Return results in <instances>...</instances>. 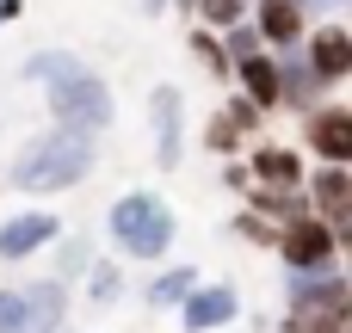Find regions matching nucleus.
I'll return each mask as SVG.
<instances>
[{
  "label": "nucleus",
  "mask_w": 352,
  "mask_h": 333,
  "mask_svg": "<svg viewBox=\"0 0 352 333\" xmlns=\"http://www.w3.org/2000/svg\"><path fill=\"white\" fill-rule=\"evenodd\" d=\"M87 266H93V241L62 229V235H56V272H50V278H62V284H80V272H87Z\"/></svg>",
  "instance_id": "nucleus-18"
},
{
  "label": "nucleus",
  "mask_w": 352,
  "mask_h": 333,
  "mask_svg": "<svg viewBox=\"0 0 352 333\" xmlns=\"http://www.w3.org/2000/svg\"><path fill=\"white\" fill-rule=\"evenodd\" d=\"M68 222H62V210H12L6 222H0V260L6 266H25V260H43L50 247H56V235H62Z\"/></svg>",
  "instance_id": "nucleus-7"
},
{
  "label": "nucleus",
  "mask_w": 352,
  "mask_h": 333,
  "mask_svg": "<svg viewBox=\"0 0 352 333\" xmlns=\"http://www.w3.org/2000/svg\"><path fill=\"white\" fill-rule=\"evenodd\" d=\"M99 167V136H80V130H62V124H43L37 136H25L6 161V185L25 192V198H62L74 185H87Z\"/></svg>",
  "instance_id": "nucleus-2"
},
{
  "label": "nucleus",
  "mask_w": 352,
  "mask_h": 333,
  "mask_svg": "<svg viewBox=\"0 0 352 333\" xmlns=\"http://www.w3.org/2000/svg\"><path fill=\"white\" fill-rule=\"evenodd\" d=\"M229 74H235L241 99H254L260 111H278V56H272V49H248V56H235Z\"/></svg>",
  "instance_id": "nucleus-13"
},
{
  "label": "nucleus",
  "mask_w": 352,
  "mask_h": 333,
  "mask_svg": "<svg viewBox=\"0 0 352 333\" xmlns=\"http://www.w3.org/2000/svg\"><path fill=\"white\" fill-rule=\"evenodd\" d=\"M241 19H248V0H198L192 6V25H204V31H229Z\"/></svg>",
  "instance_id": "nucleus-20"
},
{
  "label": "nucleus",
  "mask_w": 352,
  "mask_h": 333,
  "mask_svg": "<svg viewBox=\"0 0 352 333\" xmlns=\"http://www.w3.org/2000/svg\"><path fill=\"white\" fill-rule=\"evenodd\" d=\"M303 62L328 80V87H340V80H352V31L340 25V19H322V25H309L303 31Z\"/></svg>",
  "instance_id": "nucleus-10"
},
{
  "label": "nucleus",
  "mask_w": 352,
  "mask_h": 333,
  "mask_svg": "<svg viewBox=\"0 0 352 333\" xmlns=\"http://www.w3.org/2000/svg\"><path fill=\"white\" fill-rule=\"evenodd\" d=\"M297 6H303V12H340L346 0H297Z\"/></svg>",
  "instance_id": "nucleus-26"
},
{
  "label": "nucleus",
  "mask_w": 352,
  "mask_h": 333,
  "mask_svg": "<svg viewBox=\"0 0 352 333\" xmlns=\"http://www.w3.org/2000/svg\"><path fill=\"white\" fill-rule=\"evenodd\" d=\"M248 19H254V31H260V43H266L272 56L291 49V43H303V31H309V12H303L297 0H254Z\"/></svg>",
  "instance_id": "nucleus-12"
},
{
  "label": "nucleus",
  "mask_w": 352,
  "mask_h": 333,
  "mask_svg": "<svg viewBox=\"0 0 352 333\" xmlns=\"http://www.w3.org/2000/svg\"><path fill=\"white\" fill-rule=\"evenodd\" d=\"M223 185H235V192H248V185H254V179H248V161H235V154H229V167H223Z\"/></svg>",
  "instance_id": "nucleus-24"
},
{
  "label": "nucleus",
  "mask_w": 352,
  "mask_h": 333,
  "mask_svg": "<svg viewBox=\"0 0 352 333\" xmlns=\"http://www.w3.org/2000/svg\"><path fill=\"white\" fill-rule=\"evenodd\" d=\"M148 136H155V167H186V93L173 80L148 87Z\"/></svg>",
  "instance_id": "nucleus-6"
},
{
  "label": "nucleus",
  "mask_w": 352,
  "mask_h": 333,
  "mask_svg": "<svg viewBox=\"0 0 352 333\" xmlns=\"http://www.w3.org/2000/svg\"><path fill=\"white\" fill-rule=\"evenodd\" d=\"M167 6H179V12H186V19H192V6H198V0H167Z\"/></svg>",
  "instance_id": "nucleus-28"
},
{
  "label": "nucleus",
  "mask_w": 352,
  "mask_h": 333,
  "mask_svg": "<svg viewBox=\"0 0 352 333\" xmlns=\"http://www.w3.org/2000/svg\"><path fill=\"white\" fill-rule=\"evenodd\" d=\"M173 315H179V328H186V333H223V328L241 321V290H235L229 278H210V284L198 278V284L179 297Z\"/></svg>",
  "instance_id": "nucleus-5"
},
{
  "label": "nucleus",
  "mask_w": 352,
  "mask_h": 333,
  "mask_svg": "<svg viewBox=\"0 0 352 333\" xmlns=\"http://www.w3.org/2000/svg\"><path fill=\"white\" fill-rule=\"evenodd\" d=\"M0 333H25V290L0 284Z\"/></svg>",
  "instance_id": "nucleus-21"
},
{
  "label": "nucleus",
  "mask_w": 352,
  "mask_h": 333,
  "mask_svg": "<svg viewBox=\"0 0 352 333\" xmlns=\"http://www.w3.org/2000/svg\"><path fill=\"white\" fill-rule=\"evenodd\" d=\"M229 229H235L241 241H272V235H278V222H266L260 210H235V222H229Z\"/></svg>",
  "instance_id": "nucleus-22"
},
{
  "label": "nucleus",
  "mask_w": 352,
  "mask_h": 333,
  "mask_svg": "<svg viewBox=\"0 0 352 333\" xmlns=\"http://www.w3.org/2000/svg\"><path fill=\"white\" fill-rule=\"evenodd\" d=\"M198 284V266H186V260H161V266H148V284H142V303L148 309H179V297Z\"/></svg>",
  "instance_id": "nucleus-16"
},
{
  "label": "nucleus",
  "mask_w": 352,
  "mask_h": 333,
  "mask_svg": "<svg viewBox=\"0 0 352 333\" xmlns=\"http://www.w3.org/2000/svg\"><path fill=\"white\" fill-rule=\"evenodd\" d=\"M56 333H68V321H62V328H56Z\"/></svg>",
  "instance_id": "nucleus-29"
},
{
  "label": "nucleus",
  "mask_w": 352,
  "mask_h": 333,
  "mask_svg": "<svg viewBox=\"0 0 352 333\" xmlns=\"http://www.w3.org/2000/svg\"><path fill=\"white\" fill-rule=\"evenodd\" d=\"M105 241H111L124 260H136V266H161V260L173 253V241H179V216H173V204H167L161 192L130 185V192L105 210Z\"/></svg>",
  "instance_id": "nucleus-3"
},
{
  "label": "nucleus",
  "mask_w": 352,
  "mask_h": 333,
  "mask_svg": "<svg viewBox=\"0 0 352 333\" xmlns=\"http://www.w3.org/2000/svg\"><path fill=\"white\" fill-rule=\"evenodd\" d=\"M136 12H142V19H161V12H167V0H136Z\"/></svg>",
  "instance_id": "nucleus-27"
},
{
  "label": "nucleus",
  "mask_w": 352,
  "mask_h": 333,
  "mask_svg": "<svg viewBox=\"0 0 352 333\" xmlns=\"http://www.w3.org/2000/svg\"><path fill=\"white\" fill-rule=\"evenodd\" d=\"M303 154L297 148H285V142H254V154H248V179L254 185H278V192H291V185H303Z\"/></svg>",
  "instance_id": "nucleus-14"
},
{
  "label": "nucleus",
  "mask_w": 352,
  "mask_h": 333,
  "mask_svg": "<svg viewBox=\"0 0 352 333\" xmlns=\"http://www.w3.org/2000/svg\"><path fill=\"white\" fill-rule=\"evenodd\" d=\"M25 290V333H56L68 321V284L62 278H31Z\"/></svg>",
  "instance_id": "nucleus-15"
},
{
  "label": "nucleus",
  "mask_w": 352,
  "mask_h": 333,
  "mask_svg": "<svg viewBox=\"0 0 352 333\" xmlns=\"http://www.w3.org/2000/svg\"><path fill=\"white\" fill-rule=\"evenodd\" d=\"M248 6H254V0H248Z\"/></svg>",
  "instance_id": "nucleus-30"
},
{
  "label": "nucleus",
  "mask_w": 352,
  "mask_h": 333,
  "mask_svg": "<svg viewBox=\"0 0 352 333\" xmlns=\"http://www.w3.org/2000/svg\"><path fill=\"white\" fill-rule=\"evenodd\" d=\"M340 229H328L322 216H291V222H278V235H272V247H278V260H285V272H328V266H340Z\"/></svg>",
  "instance_id": "nucleus-4"
},
{
  "label": "nucleus",
  "mask_w": 352,
  "mask_h": 333,
  "mask_svg": "<svg viewBox=\"0 0 352 333\" xmlns=\"http://www.w3.org/2000/svg\"><path fill=\"white\" fill-rule=\"evenodd\" d=\"M328 93H334V87L303 62V49H297V43H291V49H278V105H285V111H297V117H303V111H316Z\"/></svg>",
  "instance_id": "nucleus-11"
},
{
  "label": "nucleus",
  "mask_w": 352,
  "mask_h": 333,
  "mask_svg": "<svg viewBox=\"0 0 352 333\" xmlns=\"http://www.w3.org/2000/svg\"><path fill=\"white\" fill-rule=\"evenodd\" d=\"M19 80H31V87L43 93V111H50V124H62V130L105 136V130L118 124V93H111V80H105L87 56H74V49H31V56L19 62Z\"/></svg>",
  "instance_id": "nucleus-1"
},
{
  "label": "nucleus",
  "mask_w": 352,
  "mask_h": 333,
  "mask_svg": "<svg viewBox=\"0 0 352 333\" xmlns=\"http://www.w3.org/2000/svg\"><path fill=\"white\" fill-rule=\"evenodd\" d=\"M192 56H198V68L204 74H217V80H229V49H223V37L217 31H204V25H192Z\"/></svg>",
  "instance_id": "nucleus-19"
},
{
  "label": "nucleus",
  "mask_w": 352,
  "mask_h": 333,
  "mask_svg": "<svg viewBox=\"0 0 352 333\" xmlns=\"http://www.w3.org/2000/svg\"><path fill=\"white\" fill-rule=\"evenodd\" d=\"M124 290H130L124 260H99V253H93V266L80 272V297H87V309H118Z\"/></svg>",
  "instance_id": "nucleus-17"
},
{
  "label": "nucleus",
  "mask_w": 352,
  "mask_h": 333,
  "mask_svg": "<svg viewBox=\"0 0 352 333\" xmlns=\"http://www.w3.org/2000/svg\"><path fill=\"white\" fill-rule=\"evenodd\" d=\"M303 142H309L316 161H340V167H352V105L322 99L316 111H303Z\"/></svg>",
  "instance_id": "nucleus-9"
},
{
  "label": "nucleus",
  "mask_w": 352,
  "mask_h": 333,
  "mask_svg": "<svg viewBox=\"0 0 352 333\" xmlns=\"http://www.w3.org/2000/svg\"><path fill=\"white\" fill-rule=\"evenodd\" d=\"M303 198H309V216H322L328 229H352V167L340 161H316L303 173Z\"/></svg>",
  "instance_id": "nucleus-8"
},
{
  "label": "nucleus",
  "mask_w": 352,
  "mask_h": 333,
  "mask_svg": "<svg viewBox=\"0 0 352 333\" xmlns=\"http://www.w3.org/2000/svg\"><path fill=\"white\" fill-rule=\"evenodd\" d=\"M19 12H25V0H0V31H6V25L19 19Z\"/></svg>",
  "instance_id": "nucleus-25"
},
{
  "label": "nucleus",
  "mask_w": 352,
  "mask_h": 333,
  "mask_svg": "<svg viewBox=\"0 0 352 333\" xmlns=\"http://www.w3.org/2000/svg\"><path fill=\"white\" fill-rule=\"evenodd\" d=\"M204 142H210V148H217V154H235V148H241V130H235V117H229V111H223V117H217V124H210V130H204Z\"/></svg>",
  "instance_id": "nucleus-23"
}]
</instances>
